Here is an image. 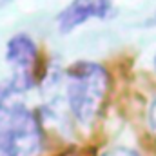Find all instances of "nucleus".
<instances>
[{
    "label": "nucleus",
    "instance_id": "39448f33",
    "mask_svg": "<svg viewBox=\"0 0 156 156\" xmlns=\"http://www.w3.org/2000/svg\"><path fill=\"white\" fill-rule=\"evenodd\" d=\"M102 156H138V154L134 151H129V149H111V151L102 153Z\"/></svg>",
    "mask_w": 156,
    "mask_h": 156
},
{
    "label": "nucleus",
    "instance_id": "f03ea898",
    "mask_svg": "<svg viewBox=\"0 0 156 156\" xmlns=\"http://www.w3.org/2000/svg\"><path fill=\"white\" fill-rule=\"evenodd\" d=\"M67 102L80 123L91 125L104 109L109 91V75L96 62H75L66 71Z\"/></svg>",
    "mask_w": 156,
    "mask_h": 156
},
{
    "label": "nucleus",
    "instance_id": "20e7f679",
    "mask_svg": "<svg viewBox=\"0 0 156 156\" xmlns=\"http://www.w3.org/2000/svg\"><path fill=\"white\" fill-rule=\"evenodd\" d=\"M111 0H73L56 16V26L60 33H69L75 27L85 24L89 18H107L111 13Z\"/></svg>",
    "mask_w": 156,
    "mask_h": 156
},
{
    "label": "nucleus",
    "instance_id": "0eeeda50",
    "mask_svg": "<svg viewBox=\"0 0 156 156\" xmlns=\"http://www.w3.org/2000/svg\"><path fill=\"white\" fill-rule=\"evenodd\" d=\"M4 2H9V0H0V5H4Z\"/></svg>",
    "mask_w": 156,
    "mask_h": 156
},
{
    "label": "nucleus",
    "instance_id": "6e6552de",
    "mask_svg": "<svg viewBox=\"0 0 156 156\" xmlns=\"http://www.w3.org/2000/svg\"><path fill=\"white\" fill-rule=\"evenodd\" d=\"M154 69H156V55H154Z\"/></svg>",
    "mask_w": 156,
    "mask_h": 156
},
{
    "label": "nucleus",
    "instance_id": "f257e3e1",
    "mask_svg": "<svg viewBox=\"0 0 156 156\" xmlns=\"http://www.w3.org/2000/svg\"><path fill=\"white\" fill-rule=\"evenodd\" d=\"M11 83L0 85V156H38L44 133L31 109L16 100Z\"/></svg>",
    "mask_w": 156,
    "mask_h": 156
},
{
    "label": "nucleus",
    "instance_id": "7ed1b4c3",
    "mask_svg": "<svg viewBox=\"0 0 156 156\" xmlns=\"http://www.w3.org/2000/svg\"><path fill=\"white\" fill-rule=\"evenodd\" d=\"M5 60L13 67V80L9 83L16 93H24L35 85L37 66H38V49L29 35L18 33L7 42Z\"/></svg>",
    "mask_w": 156,
    "mask_h": 156
},
{
    "label": "nucleus",
    "instance_id": "423d86ee",
    "mask_svg": "<svg viewBox=\"0 0 156 156\" xmlns=\"http://www.w3.org/2000/svg\"><path fill=\"white\" fill-rule=\"evenodd\" d=\"M147 118H149L151 129L156 133V98L153 100V104H151V107H149V115H147Z\"/></svg>",
    "mask_w": 156,
    "mask_h": 156
}]
</instances>
